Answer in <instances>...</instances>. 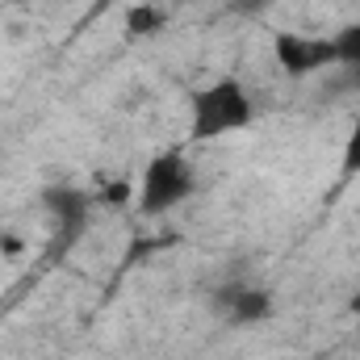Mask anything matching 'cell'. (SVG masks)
<instances>
[{"instance_id":"obj_1","label":"cell","mask_w":360,"mask_h":360,"mask_svg":"<svg viewBox=\"0 0 360 360\" xmlns=\"http://www.w3.org/2000/svg\"><path fill=\"white\" fill-rule=\"evenodd\" d=\"M256 122V101L235 76H222L188 96V139L193 143H214L222 134L248 130Z\"/></svg>"},{"instance_id":"obj_2","label":"cell","mask_w":360,"mask_h":360,"mask_svg":"<svg viewBox=\"0 0 360 360\" xmlns=\"http://www.w3.org/2000/svg\"><path fill=\"white\" fill-rule=\"evenodd\" d=\"M193 188H197L193 164L184 160L180 147H172V151H160L143 168V176L134 184V205H139V214H164V210H172L180 201H188Z\"/></svg>"},{"instance_id":"obj_3","label":"cell","mask_w":360,"mask_h":360,"mask_svg":"<svg viewBox=\"0 0 360 360\" xmlns=\"http://www.w3.org/2000/svg\"><path fill=\"white\" fill-rule=\"evenodd\" d=\"M272 55H276L285 76H314V72L335 63L331 38H310V34H293V30L272 34Z\"/></svg>"},{"instance_id":"obj_4","label":"cell","mask_w":360,"mask_h":360,"mask_svg":"<svg viewBox=\"0 0 360 360\" xmlns=\"http://www.w3.org/2000/svg\"><path fill=\"white\" fill-rule=\"evenodd\" d=\"M210 302L235 327H256V323H269L272 319V293L260 289V285H248V281H231V285L214 289Z\"/></svg>"},{"instance_id":"obj_5","label":"cell","mask_w":360,"mask_h":360,"mask_svg":"<svg viewBox=\"0 0 360 360\" xmlns=\"http://www.w3.org/2000/svg\"><path fill=\"white\" fill-rule=\"evenodd\" d=\"M42 205H46V214L55 218L63 248L84 235L89 214H92V197L84 188H76V184H46V188H42Z\"/></svg>"},{"instance_id":"obj_6","label":"cell","mask_w":360,"mask_h":360,"mask_svg":"<svg viewBox=\"0 0 360 360\" xmlns=\"http://www.w3.org/2000/svg\"><path fill=\"white\" fill-rule=\"evenodd\" d=\"M168 25V13L155 8V4H130L126 8V34L130 38H151Z\"/></svg>"},{"instance_id":"obj_7","label":"cell","mask_w":360,"mask_h":360,"mask_svg":"<svg viewBox=\"0 0 360 360\" xmlns=\"http://www.w3.org/2000/svg\"><path fill=\"white\" fill-rule=\"evenodd\" d=\"M331 46H335V63H340L344 72H360V21L344 25V30L331 38Z\"/></svg>"},{"instance_id":"obj_8","label":"cell","mask_w":360,"mask_h":360,"mask_svg":"<svg viewBox=\"0 0 360 360\" xmlns=\"http://www.w3.org/2000/svg\"><path fill=\"white\" fill-rule=\"evenodd\" d=\"M340 176H360V117L348 130V143H344V160H340Z\"/></svg>"},{"instance_id":"obj_9","label":"cell","mask_w":360,"mask_h":360,"mask_svg":"<svg viewBox=\"0 0 360 360\" xmlns=\"http://www.w3.org/2000/svg\"><path fill=\"white\" fill-rule=\"evenodd\" d=\"M130 197H134V184H130V180H113V184L101 188V205H122V201H130Z\"/></svg>"},{"instance_id":"obj_10","label":"cell","mask_w":360,"mask_h":360,"mask_svg":"<svg viewBox=\"0 0 360 360\" xmlns=\"http://www.w3.org/2000/svg\"><path fill=\"white\" fill-rule=\"evenodd\" d=\"M269 0H231V13H260Z\"/></svg>"},{"instance_id":"obj_11","label":"cell","mask_w":360,"mask_h":360,"mask_svg":"<svg viewBox=\"0 0 360 360\" xmlns=\"http://www.w3.org/2000/svg\"><path fill=\"white\" fill-rule=\"evenodd\" d=\"M0 256H21V239H0Z\"/></svg>"}]
</instances>
